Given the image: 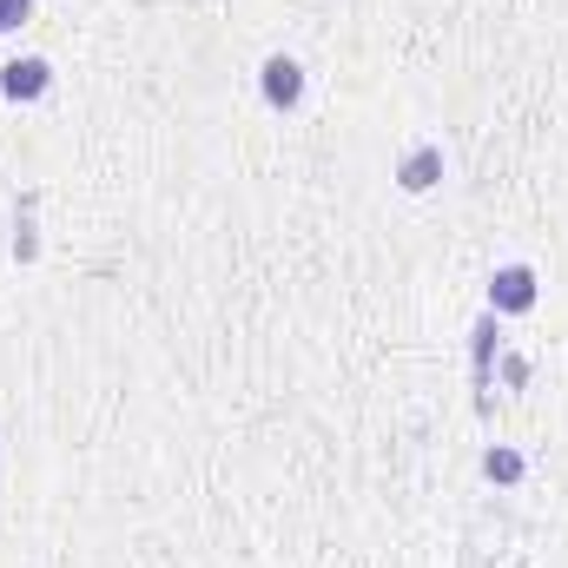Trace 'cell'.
Masks as SVG:
<instances>
[{
  "label": "cell",
  "mask_w": 568,
  "mask_h": 568,
  "mask_svg": "<svg viewBox=\"0 0 568 568\" xmlns=\"http://www.w3.org/2000/svg\"><path fill=\"white\" fill-rule=\"evenodd\" d=\"M496 377H503V390H523V384H529V357H523V351H503V357H496Z\"/></svg>",
  "instance_id": "cell-8"
},
{
  "label": "cell",
  "mask_w": 568,
  "mask_h": 568,
  "mask_svg": "<svg viewBox=\"0 0 568 568\" xmlns=\"http://www.w3.org/2000/svg\"><path fill=\"white\" fill-rule=\"evenodd\" d=\"M258 93H265L272 113H297V106H304V67H297L291 53H265V67H258Z\"/></svg>",
  "instance_id": "cell-4"
},
{
  "label": "cell",
  "mask_w": 568,
  "mask_h": 568,
  "mask_svg": "<svg viewBox=\"0 0 568 568\" xmlns=\"http://www.w3.org/2000/svg\"><path fill=\"white\" fill-rule=\"evenodd\" d=\"M33 212H40V192L27 185V192L13 199V258H20V265H33V258H40V232H33Z\"/></svg>",
  "instance_id": "cell-6"
},
{
  "label": "cell",
  "mask_w": 568,
  "mask_h": 568,
  "mask_svg": "<svg viewBox=\"0 0 568 568\" xmlns=\"http://www.w3.org/2000/svg\"><path fill=\"white\" fill-rule=\"evenodd\" d=\"M536 304H542L536 265L516 258V265H496V272H489V311H496V317H529Z\"/></svg>",
  "instance_id": "cell-1"
},
{
  "label": "cell",
  "mask_w": 568,
  "mask_h": 568,
  "mask_svg": "<svg viewBox=\"0 0 568 568\" xmlns=\"http://www.w3.org/2000/svg\"><path fill=\"white\" fill-rule=\"evenodd\" d=\"M483 476H489L496 489H516V483L529 476V456H523L516 443H489V449H483Z\"/></svg>",
  "instance_id": "cell-7"
},
{
  "label": "cell",
  "mask_w": 568,
  "mask_h": 568,
  "mask_svg": "<svg viewBox=\"0 0 568 568\" xmlns=\"http://www.w3.org/2000/svg\"><path fill=\"white\" fill-rule=\"evenodd\" d=\"M443 165H449V159H443V145L417 140L404 159H397V172H390V179H397L404 192H436V185H443Z\"/></svg>",
  "instance_id": "cell-5"
},
{
  "label": "cell",
  "mask_w": 568,
  "mask_h": 568,
  "mask_svg": "<svg viewBox=\"0 0 568 568\" xmlns=\"http://www.w3.org/2000/svg\"><path fill=\"white\" fill-rule=\"evenodd\" d=\"M0 93H7L13 106L47 100V93H53V60H40V53H13V60L0 67Z\"/></svg>",
  "instance_id": "cell-3"
},
{
  "label": "cell",
  "mask_w": 568,
  "mask_h": 568,
  "mask_svg": "<svg viewBox=\"0 0 568 568\" xmlns=\"http://www.w3.org/2000/svg\"><path fill=\"white\" fill-rule=\"evenodd\" d=\"M33 20V0H0V33H20Z\"/></svg>",
  "instance_id": "cell-9"
},
{
  "label": "cell",
  "mask_w": 568,
  "mask_h": 568,
  "mask_svg": "<svg viewBox=\"0 0 568 568\" xmlns=\"http://www.w3.org/2000/svg\"><path fill=\"white\" fill-rule=\"evenodd\" d=\"M509 344H503V317L496 311H483L476 324H469V377H476V410H489V390H496V357H503Z\"/></svg>",
  "instance_id": "cell-2"
}]
</instances>
